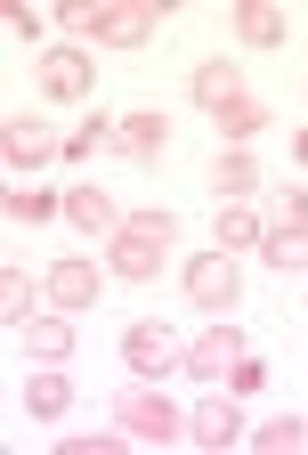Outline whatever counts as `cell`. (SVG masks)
I'll use <instances>...</instances> for the list:
<instances>
[{
  "instance_id": "8fae6325",
  "label": "cell",
  "mask_w": 308,
  "mask_h": 455,
  "mask_svg": "<svg viewBox=\"0 0 308 455\" xmlns=\"http://www.w3.org/2000/svg\"><path fill=\"white\" fill-rule=\"evenodd\" d=\"M211 236H219V252H260V244H268V220H260L252 204H227Z\"/></svg>"
},
{
  "instance_id": "d6986e66",
  "label": "cell",
  "mask_w": 308,
  "mask_h": 455,
  "mask_svg": "<svg viewBox=\"0 0 308 455\" xmlns=\"http://www.w3.org/2000/svg\"><path fill=\"white\" fill-rule=\"evenodd\" d=\"M211 123H219V131H227V139H252V131H260V123H268V98H260V90H243V98H235V106H219V114H211Z\"/></svg>"
},
{
  "instance_id": "8992f818",
  "label": "cell",
  "mask_w": 308,
  "mask_h": 455,
  "mask_svg": "<svg viewBox=\"0 0 308 455\" xmlns=\"http://www.w3.org/2000/svg\"><path fill=\"white\" fill-rule=\"evenodd\" d=\"M252 350V341H243L235 325H211L203 341H187V374H203V382H227V366Z\"/></svg>"
},
{
  "instance_id": "3957f363",
  "label": "cell",
  "mask_w": 308,
  "mask_h": 455,
  "mask_svg": "<svg viewBox=\"0 0 308 455\" xmlns=\"http://www.w3.org/2000/svg\"><path fill=\"white\" fill-rule=\"evenodd\" d=\"M114 423H130V439H146V447H170L178 431H187V415H178L170 398H154V390H130L114 407Z\"/></svg>"
},
{
  "instance_id": "2e32d148",
  "label": "cell",
  "mask_w": 308,
  "mask_h": 455,
  "mask_svg": "<svg viewBox=\"0 0 308 455\" xmlns=\"http://www.w3.org/2000/svg\"><path fill=\"white\" fill-rule=\"evenodd\" d=\"M25 341H33V358H74V325H66V309L25 317Z\"/></svg>"
},
{
  "instance_id": "6da1fadb",
  "label": "cell",
  "mask_w": 308,
  "mask_h": 455,
  "mask_svg": "<svg viewBox=\"0 0 308 455\" xmlns=\"http://www.w3.org/2000/svg\"><path fill=\"white\" fill-rule=\"evenodd\" d=\"M154 17H162V0H90V9H66V25H82L90 41H114V49L146 41Z\"/></svg>"
},
{
  "instance_id": "7c38bea8",
  "label": "cell",
  "mask_w": 308,
  "mask_h": 455,
  "mask_svg": "<svg viewBox=\"0 0 308 455\" xmlns=\"http://www.w3.org/2000/svg\"><path fill=\"white\" fill-rule=\"evenodd\" d=\"M114 147L130 155V163H154V155L170 147V123H162V114H130V123L114 131Z\"/></svg>"
},
{
  "instance_id": "e0dca14e",
  "label": "cell",
  "mask_w": 308,
  "mask_h": 455,
  "mask_svg": "<svg viewBox=\"0 0 308 455\" xmlns=\"http://www.w3.org/2000/svg\"><path fill=\"white\" fill-rule=\"evenodd\" d=\"M235 33L252 41V49H276V41H284V9H268V0H243V9H235Z\"/></svg>"
},
{
  "instance_id": "7a4b0ae2",
  "label": "cell",
  "mask_w": 308,
  "mask_h": 455,
  "mask_svg": "<svg viewBox=\"0 0 308 455\" xmlns=\"http://www.w3.org/2000/svg\"><path fill=\"white\" fill-rule=\"evenodd\" d=\"M122 358H130L138 382H154V374H170V366H187V341H178L170 325H130V333H122Z\"/></svg>"
},
{
  "instance_id": "52a82bcc",
  "label": "cell",
  "mask_w": 308,
  "mask_h": 455,
  "mask_svg": "<svg viewBox=\"0 0 308 455\" xmlns=\"http://www.w3.org/2000/svg\"><path fill=\"white\" fill-rule=\"evenodd\" d=\"M90 301H98V268H90V260H57V268H49V309L74 317V309H90Z\"/></svg>"
},
{
  "instance_id": "83f0119b",
  "label": "cell",
  "mask_w": 308,
  "mask_h": 455,
  "mask_svg": "<svg viewBox=\"0 0 308 455\" xmlns=\"http://www.w3.org/2000/svg\"><path fill=\"white\" fill-rule=\"evenodd\" d=\"M292 163H308V131H300V139H292Z\"/></svg>"
},
{
  "instance_id": "277c9868",
  "label": "cell",
  "mask_w": 308,
  "mask_h": 455,
  "mask_svg": "<svg viewBox=\"0 0 308 455\" xmlns=\"http://www.w3.org/2000/svg\"><path fill=\"white\" fill-rule=\"evenodd\" d=\"M187 301L211 309V317L235 301V252H203V260H187Z\"/></svg>"
},
{
  "instance_id": "4fadbf2b",
  "label": "cell",
  "mask_w": 308,
  "mask_h": 455,
  "mask_svg": "<svg viewBox=\"0 0 308 455\" xmlns=\"http://www.w3.org/2000/svg\"><path fill=\"white\" fill-rule=\"evenodd\" d=\"M66 220H74V228H90V236H114V228H122L106 188H66Z\"/></svg>"
},
{
  "instance_id": "603a6c76",
  "label": "cell",
  "mask_w": 308,
  "mask_h": 455,
  "mask_svg": "<svg viewBox=\"0 0 308 455\" xmlns=\"http://www.w3.org/2000/svg\"><path fill=\"white\" fill-rule=\"evenodd\" d=\"M268 228H308V188H300V180L268 196Z\"/></svg>"
},
{
  "instance_id": "30bf717a",
  "label": "cell",
  "mask_w": 308,
  "mask_h": 455,
  "mask_svg": "<svg viewBox=\"0 0 308 455\" xmlns=\"http://www.w3.org/2000/svg\"><path fill=\"white\" fill-rule=\"evenodd\" d=\"M211 188H219L227 204H252V188H260V163H252V147H227V155L211 163Z\"/></svg>"
},
{
  "instance_id": "7402d4cb",
  "label": "cell",
  "mask_w": 308,
  "mask_h": 455,
  "mask_svg": "<svg viewBox=\"0 0 308 455\" xmlns=\"http://www.w3.org/2000/svg\"><path fill=\"white\" fill-rule=\"evenodd\" d=\"M0 317H9V325H25V317H33V276H25V268L0 276Z\"/></svg>"
},
{
  "instance_id": "5b68a950",
  "label": "cell",
  "mask_w": 308,
  "mask_h": 455,
  "mask_svg": "<svg viewBox=\"0 0 308 455\" xmlns=\"http://www.w3.org/2000/svg\"><path fill=\"white\" fill-rule=\"evenodd\" d=\"M187 439H195V447H211V455L243 439V407H235V390H227V398H203V407L187 415Z\"/></svg>"
},
{
  "instance_id": "9a60e30c",
  "label": "cell",
  "mask_w": 308,
  "mask_h": 455,
  "mask_svg": "<svg viewBox=\"0 0 308 455\" xmlns=\"http://www.w3.org/2000/svg\"><path fill=\"white\" fill-rule=\"evenodd\" d=\"M195 98H203V114H219V106L243 98V74L227 66V57H211V66H195Z\"/></svg>"
},
{
  "instance_id": "ac0fdd59",
  "label": "cell",
  "mask_w": 308,
  "mask_h": 455,
  "mask_svg": "<svg viewBox=\"0 0 308 455\" xmlns=\"http://www.w3.org/2000/svg\"><path fill=\"white\" fill-rule=\"evenodd\" d=\"M260 260H268V268H284V276H300V268H308V228H268Z\"/></svg>"
},
{
  "instance_id": "d4e9b609",
  "label": "cell",
  "mask_w": 308,
  "mask_h": 455,
  "mask_svg": "<svg viewBox=\"0 0 308 455\" xmlns=\"http://www.w3.org/2000/svg\"><path fill=\"white\" fill-rule=\"evenodd\" d=\"M98 147H114V123H98V114H90V123H82V131L66 139V163H90Z\"/></svg>"
},
{
  "instance_id": "44dd1931",
  "label": "cell",
  "mask_w": 308,
  "mask_h": 455,
  "mask_svg": "<svg viewBox=\"0 0 308 455\" xmlns=\"http://www.w3.org/2000/svg\"><path fill=\"white\" fill-rule=\"evenodd\" d=\"M0 147H9V163H41V155H49V123H9V139H0Z\"/></svg>"
},
{
  "instance_id": "5bb4252c",
  "label": "cell",
  "mask_w": 308,
  "mask_h": 455,
  "mask_svg": "<svg viewBox=\"0 0 308 455\" xmlns=\"http://www.w3.org/2000/svg\"><path fill=\"white\" fill-rule=\"evenodd\" d=\"M25 407H33L41 423H57V415H66V407H74V382H66V374H57V366H41V374L25 382Z\"/></svg>"
},
{
  "instance_id": "cb8c5ba5",
  "label": "cell",
  "mask_w": 308,
  "mask_h": 455,
  "mask_svg": "<svg viewBox=\"0 0 308 455\" xmlns=\"http://www.w3.org/2000/svg\"><path fill=\"white\" fill-rule=\"evenodd\" d=\"M66 212V196H49V188H17L9 196V220H57Z\"/></svg>"
},
{
  "instance_id": "4316f807",
  "label": "cell",
  "mask_w": 308,
  "mask_h": 455,
  "mask_svg": "<svg viewBox=\"0 0 308 455\" xmlns=\"http://www.w3.org/2000/svg\"><path fill=\"white\" fill-rule=\"evenodd\" d=\"M66 455H122V431H98V439H66Z\"/></svg>"
},
{
  "instance_id": "484cf974",
  "label": "cell",
  "mask_w": 308,
  "mask_h": 455,
  "mask_svg": "<svg viewBox=\"0 0 308 455\" xmlns=\"http://www.w3.org/2000/svg\"><path fill=\"white\" fill-rule=\"evenodd\" d=\"M260 382H268V366H260V358H252V350H243V358H235V366H227V390H235V398H252V390H260Z\"/></svg>"
},
{
  "instance_id": "9c48e42d",
  "label": "cell",
  "mask_w": 308,
  "mask_h": 455,
  "mask_svg": "<svg viewBox=\"0 0 308 455\" xmlns=\"http://www.w3.org/2000/svg\"><path fill=\"white\" fill-rule=\"evenodd\" d=\"M41 90L49 98H90V57L82 49H49L41 57Z\"/></svg>"
},
{
  "instance_id": "ffe728a7",
  "label": "cell",
  "mask_w": 308,
  "mask_h": 455,
  "mask_svg": "<svg viewBox=\"0 0 308 455\" xmlns=\"http://www.w3.org/2000/svg\"><path fill=\"white\" fill-rule=\"evenodd\" d=\"M252 447H260V455H300V447H308V423H300V415H276V423L252 431Z\"/></svg>"
},
{
  "instance_id": "ba28073f",
  "label": "cell",
  "mask_w": 308,
  "mask_h": 455,
  "mask_svg": "<svg viewBox=\"0 0 308 455\" xmlns=\"http://www.w3.org/2000/svg\"><path fill=\"white\" fill-rule=\"evenodd\" d=\"M106 252H114V276H130V284H146V276H162V244H146V236H130V228H114V236H106Z\"/></svg>"
}]
</instances>
